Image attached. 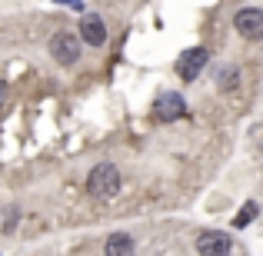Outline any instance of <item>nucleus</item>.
Listing matches in <instances>:
<instances>
[{
	"label": "nucleus",
	"mask_w": 263,
	"mask_h": 256,
	"mask_svg": "<svg viewBox=\"0 0 263 256\" xmlns=\"http://www.w3.org/2000/svg\"><path fill=\"white\" fill-rule=\"evenodd\" d=\"M80 37H84V44L90 47H100L103 40H107V24H103L100 13H87L84 24H80Z\"/></svg>",
	"instance_id": "6"
},
{
	"label": "nucleus",
	"mask_w": 263,
	"mask_h": 256,
	"mask_svg": "<svg viewBox=\"0 0 263 256\" xmlns=\"http://www.w3.org/2000/svg\"><path fill=\"white\" fill-rule=\"evenodd\" d=\"M0 96H4V87H0Z\"/></svg>",
	"instance_id": "11"
},
{
	"label": "nucleus",
	"mask_w": 263,
	"mask_h": 256,
	"mask_svg": "<svg viewBox=\"0 0 263 256\" xmlns=\"http://www.w3.org/2000/svg\"><path fill=\"white\" fill-rule=\"evenodd\" d=\"M197 253L203 256H220V253H230V237L227 233H200L197 237Z\"/></svg>",
	"instance_id": "7"
},
{
	"label": "nucleus",
	"mask_w": 263,
	"mask_h": 256,
	"mask_svg": "<svg viewBox=\"0 0 263 256\" xmlns=\"http://www.w3.org/2000/svg\"><path fill=\"white\" fill-rule=\"evenodd\" d=\"M120 190V170L114 163H97L93 170L87 173V193L97 200H107Z\"/></svg>",
	"instance_id": "1"
},
{
	"label": "nucleus",
	"mask_w": 263,
	"mask_h": 256,
	"mask_svg": "<svg viewBox=\"0 0 263 256\" xmlns=\"http://www.w3.org/2000/svg\"><path fill=\"white\" fill-rule=\"evenodd\" d=\"M206 60H210V53H206V47H190V50L183 53V57L177 60V77L180 80H197L200 77V70L206 67Z\"/></svg>",
	"instance_id": "4"
},
{
	"label": "nucleus",
	"mask_w": 263,
	"mask_h": 256,
	"mask_svg": "<svg viewBox=\"0 0 263 256\" xmlns=\"http://www.w3.org/2000/svg\"><path fill=\"white\" fill-rule=\"evenodd\" d=\"M183 116H186V107H183V96L180 93H163L157 100V120L174 123V120H183Z\"/></svg>",
	"instance_id": "5"
},
{
	"label": "nucleus",
	"mask_w": 263,
	"mask_h": 256,
	"mask_svg": "<svg viewBox=\"0 0 263 256\" xmlns=\"http://www.w3.org/2000/svg\"><path fill=\"white\" fill-rule=\"evenodd\" d=\"M50 57L57 60L60 67H73L80 60V37H73V33L60 30L50 37Z\"/></svg>",
	"instance_id": "2"
},
{
	"label": "nucleus",
	"mask_w": 263,
	"mask_h": 256,
	"mask_svg": "<svg viewBox=\"0 0 263 256\" xmlns=\"http://www.w3.org/2000/svg\"><path fill=\"white\" fill-rule=\"evenodd\" d=\"M257 210H260V206H257V203H253V200H250V203L243 206V213H240V216L233 220V226H247V223H250L253 216H257Z\"/></svg>",
	"instance_id": "9"
},
{
	"label": "nucleus",
	"mask_w": 263,
	"mask_h": 256,
	"mask_svg": "<svg viewBox=\"0 0 263 256\" xmlns=\"http://www.w3.org/2000/svg\"><path fill=\"white\" fill-rule=\"evenodd\" d=\"M233 27H237V33L243 40H263V10L260 7H243V10H237V17H233Z\"/></svg>",
	"instance_id": "3"
},
{
	"label": "nucleus",
	"mask_w": 263,
	"mask_h": 256,
	"mask_svg": "<svg viewBox=\"0 0 263 256\" xmlns=\"http://www.w3.org/2000/svg\"><path fill=\"white\" fill-rule=\"evenodd\" d=\"M220 87H223V90L237 87V70H233V67H227V70H223V77H220Z\"/></svg>",
	"instance_id": "10"
},
{
	"label": "nucleus",
	"mask_w": 263,
	"mask_h": 256,
	"mask_svg": "<svg viewBox=\"0 0 263 256\" xmlns=\"http://www.w3.org/2000/svg\"><path fill=\"white\" fill-rule=\"evenodd\" d=\"M103 250L107 253H134V240H130L127 233H114V237H107Z\"/></svg>",
	"instance_id": "8"
}]
</instances>
